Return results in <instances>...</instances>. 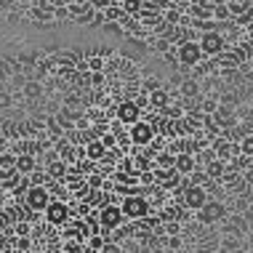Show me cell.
Here are the masks:
<instances>
[{
    "label": "cell",
    "instance_id": "484cf974",
    "mask_svg": "<svg viewBox=\"0 0 253 253\" xmlns=\"http://www.w3.org/2000/svg\"><path fill=\"white\" fill-rule=\"evenodd\" d=\"M240 152L245 157H253V136H243L240 139Z\"/></svg>",
    "mask_w": 253,
    "mask_h": 253
},
{
    "label": "cell",
    "instance_id": "f35d334b",
    "mask_svg": "<svg viewBox=\"0 0 253 253\" xmlns=\"http://www.w3.org/2000/svg\"><path fill=\"white\" fill-rule=\"evenodd\" d=\"M88 184L91 187H101V176H88Z\"/></svg>",
    "mask_w": 253,
    "mask_h": 253
},
{
    "label": "cell",
    "instance_id": "83f0119b",
    "mask_svg": "<svg viewBox=\"0 0 253 253\" xmlns=\"http://www.w3.org/2000/svg\"><path fill=\"white\" fill-rule=\"evenodd\" d=\"M160 85H163V83H160L157 78H147V80H144V93H152L155 88H160Z\"/></svg>",
    "mask_w": 253,
    "mask_h": 253
},
{
    "label": "cell",
    "instance_id": "836d02e7",
    "mask_svg": "<svg viewBox=\"0 0 253 253\" xmlns=\"http://www.w3.org/2000/svg\"><path fill=\"white\" fill-rule=\"evenodd\" d=\"M16 248H19V251H30V248H32V243L27 240V237H19V240H16Z\"/></svg>",
    "mask_w": 253,
    "mask_h": 253
},
{
    "label": "cell",
    "instance_id": "ab89813d",
    "mask_svg": "<svg viewBox=\"0 0 253 253\" xmlns=\"http://www.w3.org/2000/svg\"><path fill=\"white\" fill-rule=\"evenodd\" d=\"M48 181V176H35V179H32V184H45Z\"/></svg>",
    "mask_w": 253,
    "mask_h": 253
},
{
    "label": "cell",
    "instance_id": "30bf717a",
    "mask_svg": "<svg viewBox=\"0 0 253 253\" xmlns=\"http://www.w3.org/2000/svg\"><path fill=\"white\" fill-rule=\"evenodd\" d=\"M139 118H141V107L136 101H120L118 104V120L123 126H133Z\"/></svg>",
    "mask_w": 253,
    "mask_h": 253
},
{
    "label": "cell",
    "instance_id": "f546056e",
    "mask_svg": "<svg viewBox=\"0 0 253 253\" xmlns=\"http://www.w3.org/2000/svg\"><path fill=\"white\" fill-rule=\"evenodd\" d=\"M104 32H109V35H123V30L118 27V22H104Z\"/></svg>",
    "mask_w": 253,
    "mask_h": 253
},
{
    "label": "cell",
    "instance_id": "74e56055",
    "mask_svg": "<svg viewBox=\"0 0 253 253\" xmlns=\"http://www.w3.org/2000/svg\"><path fill=\"white\" fill-rule=\"evenodd\" d=\"M166 19H168V22H170V24H176V22H179V19H181V16H179V11H170V13H168V16H166Z\"/></svg>",
    "mask_w": 253,
    "mask_h": 253
},
{
    "label": "cell",
    "instance_id": "2e32d148",
    "mask_svg": "<svg viewBox=\"0 0 253 253\" xmlns=\"http://www.w3.org/2000/svg\"><path fill=\"white\" fill-rule=\"evenodd\" d=\"M224 173H227V170H224L221 157H211V160L205 163V176H208V179H221Z\"/></svg>",
    "mask_w": 253,
    "mask_h": 253
},
{
    "label": "cell",
    "instance_id": "277c9868",
    "mask_svg": "<svg viewBox=\"0 0 253 253\" xmlns=\"http://www.w3.org/2000/svg\"><path fill=\"white\" fill-rule=\"evenodd\" d=\"M120 208H123V213H126L128 221H141V218H147V213H149V203L141 195H128Z\"/></svg>",
    "mask_w": 253,
    "mask_h": 253
},
{
    "label": "cell",
    "instance_id": "9c48e42d",
    "mask_svg": "<svg viewBox=\"0 0 253 253\" xmlns=\"http://www.w3.org/2000/svg\"><path fill=\"white\" fill-rule=\"evenodd\" d=\"M200 48H203V56H218V53L224 51V38H221V32H216V30H208V32H203V38H200Z\"/></svg>",
    "mask_w": 253,
    "mask_h": 253
},
{
    "label": "cell",
    "instance_id": "d6986e66",
    "mask_svg": "<svg viewBox=\"0 0 253 253\" xmlns=\"http://www.w3.org/2000/svg\"><path fill=\"white\" fill-rule=\"evenodd\" d=\"M227 8H229V16H243L245 11H251L253 5L248 3V0H227Z\"/></svg>",
    "mask_w": 253,
    "mask_h": 253
},
{
    "label": "cell",
    "instance_id": "7c38bea8",
    "mask_svg": "<svg viewBox=\"0 0 253 253\" xmlns=\"http://www.w3.org/2000/svg\"><path fill=\"white\" fill-rule=\"evenodd\" d=\"M179 176L181 173L176 168H157L155 170V181L160 184L163 189H166V187H176V184H179Z\"/></svg>",
    "mask_w": 253,
    "mask_h": 253
},
{
    "label": "cell",
    "instance_id": "4fadbf2b",
    "mask_svg": "<svg viewBox=\"0 0 253 253\" xmlns=\"http://www.w3.org/2000/svg\"><path fill=\"white\" fill-rule=\"evenodd\" d=\"M195 155L192 152H179L176 155V170H179L181 176H189V173H195Z\"/></svg>",
    "mask_w": 253,
    "mask_h": 253
},
{
    "label": "cell",
    "instance_id": "60d3db41",
    "mask_svg": "<svg viewBox=\"0 0 253 253\" xmlns=\"http://www.w3.org/2000/svg\"><path fill=\"white\" fill-rule=\"evenodd\" d=\"M91 70H96V72L101 70V61H99V59H93V61H91Z\"/></svg>",
    "mask_w": 253,
    "mask_h": 253
},
{
    "label": "cell",
    "instance_id": "f1b7e54d",
    "mask_svg": "<svg viewBox=\"0 0 253 253\" xmlns=\"http://www.w3.org/2000/svg\"><path fill=\"white\" fill-rule=\"evenodd\" d=\"M213 13L218 19H229V8H227V3H218V5H213Z\"/></svg>",
    "mask_w": 253,
    "mask_h": 253
},
{
    "label": "cell",
    "instance_id": "8fae6325",
    "mask_svg": "<svg viewBox=\"0 0 253 253\" xmlns=\"http://www.w3.org/2000/svg\"><path fill=\"white\" fill-rule=\"evenodd\" d=\"M213 123L216 126H224V128H232L237 123V112L229 104H221V107L213 109Z\"/></svg>",
    "mask_w": 253,
    "mask_h": 253
},
{
    "label": "cell",
    "instance_id": "4316f807",
    "mask_svg": "<svg viewBox=\"0 0 253 253\" xmlns=\"http://www.w3.org/2000/svg\"><path fill=\"white\" fill-rule=\"evenodd\" d=\"M166 248H170V251H181L184 243H181L176 235H170V237H166Z\"/></svg>",
    "mask_w": 253,
    "mask_h": 253
},
{
    "label": "cell",
    "instance_id": "7402d4cb",
    "mask_svg": "<svg viewBox=\"0 0 253 253\" xmlns=\"http://www.w3.org/2000/svg\"><path fill=\"white\" fill-rule=\"evenodd\" d=\"M64 173H67V163L64 160H61V163H51V166H48V176H51V179H61Z\"/></svg>",
    "mask_w": 253,
    "mask_h": 253
},
{
    "label": "cell",
    "instance_id": "8d00e7d4",
    "mask_svg": "<svg viewBox=\"0 0 253 253\" xmlns=\"http://www.w3.org/2000/svg\"><path fill=\"white\" fill-rule=\"evenodd\" d=\"M8 104H11V96H8V93H0V109L8 107Z\"/></svg>",
    "mask_w": 253,
    "mask_h": 253
},
{
    "label": "cell",
    "instance_id": "e575fe53",
    "mask_svg": "<svg viewBox=\"0 0 253 253\" xmlns=\"http://www.w3.org/2000/svg\"><path fill=\"white\" fill-rule=\"evenodd\" d=\"M83 248H85L83 240H80V243H67V245H64V251H83Z\"/></svg>",
    "mask_w": 253,
    "mask_h": 253
},
{
    "label": "cell",
    "instance_id": "4dcf8cb0",
    "mask_svg": "<svg viewBox=\"0 0 253 253\" xmlns=\"http://www.w3.org/2000/svg\"><path fill=\"white\" fill-rule=\"evenodd\" d=\"M24 93H27V96L35 99L38 93H40V85H38V83H27V85H24Z\"/></svg>",
    "mask_w": 253,
    "mask_h": 253
},
{
    "label": "cell",
    "instance_id": "1f68e13d",
    "mask_svg": "<svg viewBox=\"0 0 253 253\" xmlns=\"http://www.w3.org/2000/svg\"><path fill=\"white\" fill-rule=\"evenodd\" d=\"M181 93H184V96H195V93H197V83H189V80H187L184 88H181Z\"/></svg>",
    "mask_w": 253,
    "mask_h": 253
},
{
    "label": "cell",
    "instance_id": "d590c367",
    "mask_svg": "<svg viewBox=\"0 0 253 253\" xmlns=\"http://www.w3.org/2000/svg\"><path fill=\"white\" fill-rule=\"evenodd\" d=\"M101 141H104V147H115V133H104Z\"/></svg>",
    "mask_w": 253,
    "mask_h": 253
},
{
    "label": "cell",
    "instance_id": "603a6c76",
    "mask_svg": "<svg viewBox=\"0 0 253 253\" xmlns=\"http://www.w3.org/2000/svg\"><path fill=\"white\" fill-rule=\"evenodd\" d=\"M144 8V0H123V11L126 13H141Z\"/></svg>",
    "mask_w": 253,
    "mask_h": 253
},
{
    "label": "cell",
    "instance_id": "cb8c5ba5",
    "mask_svg": "<svg viewBox=\"0 0 253 253\" xmlns=\"http://www.w3.org/2000/svg\"><path fill=\"white\" fill-rule=\"evenodd\" d=\"M104 243L107 240L99 235V232H93V235L88 237V248H91V251H104Z\"/></svg>",
    "mask_w": 253,
    "mask_h": 253
},
{
    "label": "cell",
    "instance_id": "52a82bcc",
    "mask_svg": "<svg viewBox=\"0 0 253 253\" xmlns=\"http://www.w3.org/2000/svg\"><path fill=\"white\" fill-rule=\"evenodd\" d=\"M43 213H45V218H48V224H53V227H61V224L70 221L72 208H70L67 203H61V200H51L48 208H45Z\"/></svg>",
    "mask_w": 253,
    "mask_h": 253
},
{
    "label": "cell",
    "instance_id": "3957f363",
    "mask_svg": "<svg viewBox=\"0 0 253 253\" xmlns=\"http://www.w3.org/2000/svg\"><path fill=\"white\" fill-rule=\"evenodd\" d=\"M24 203L30 211H45L51 203V192L45 184H30L27 187V195H24Z\"/></svg>",
    "mask_w": 253,
    "mask_h": 253
},
{
    "label": "cell",
    "instance_id": "d4e9b609",
    "mask_svg": "<svg viewBox=\"0 0 253 253\" xmlns=\"http://www.w3.org/2000/svg\"><path fill=\"white\" fill-rule=\"evenodd\" d=\"M157 166H160V168H176V155L160 152V155H157Z\"/></svg>",
    "mask_w": 253,
    "mask_h": 253
},
{
    "label": "cell",
    "instance_id": "5bb4252c",
    "mask_svg": "<svg viewBox=\"0 0 253 253\" xmlns=\"http://www.w3.org/2000/svg\"><path fill=\"white\" fill-rule=\"evenodd\" d=\"M85 157H88V160H93V163L104 160V157H107L104 141H101V139H91V144H88V149H85Z\"/></svg>",
    "mask_w": 253,
    "mask_h": 253
},
{
    "label": "cell",
    "instance_id": "44dd1931",
    "mask_svg": "<svg viewBox=\"0 0 253 253\" xmlns=\"http://www.w3.org/2000/svg\"><path fill=\"white\" fill-rule=\"evenodd\" d=\"M237 237H240V235H232V232H229V235L221 240V245H218V248H221V251H240L243 245H240V240H237Z\"/></svg>",
    "mask_w": 253,
    "mask_h": 253
},
{
    "label": "cell",
    "instance_id": "6da1fadb",
    "mask_svg": "<svg viewBox=\"0 0 253 253\" xmlns=\"http://www.w3.org/2000/svg\"><path fill=\"white\" fill-rule=\"evenodd\" d=\"M224 216H227V205L218 200H208L203 208H197V221L203 227H213V224H221Z\"/></svg>",
    "mask_w": 253,
    "mask_h": 253
},
{
    "label": "cell",
    "instance_id": "b9f144b4",
    "mask_svg": "<svg viewBox=\"0 0 253 253\" xmlns=\"http://www.w3.org/2000/svg\"><path fill=\"white\" fill-rule=\"evenodd\" d=\"M248 3H251V5H253V0H248Z\"/></svg>",
    "mask_w": 253,
    "mask_h": 253
},
{
    "label": "cell",
    "instance_id": "e0dca14e",
    "mask_svg": "<svg viewBox=\"0 0 253 253\" xmlns=\"http://www.w3.org/2000/svg\"><path fill=\"white\" fill-rule=\"evenodd\" d=\"M149 104L163 112V109L168 107V88H163V85H160V88H155V91L149 93Z\"/></svg>",
    "mask_w": 253,
    "mask_h": 253
},
{
    "label": "cell",
    "instance_id": "5b68a950",
    "mask_svg": "<svg viewBox=\"0 0 253 253\" xmlns=\"http://www.w3.org/2000/svg\"><path fill=\"white\" fill-rule=\"evenodd\" d=\"M155 123H149V120H136L133 126H131V141L136 147H147V144H152L155 141Z\"/></svg>",
    "mask_w": 253,
    "mask_h": 253
},
{
    "label": "cell",
    "instance_id": "9a60e30c",
    "mask_svg": "<svg viewBox=\"0 0 253 253\" xmlns=\"http://www.w3.org/2000/svg\"><path fill=\"white\" fill-rule=\"evenodd\" d=\"M213 152H216V157H221V160L227 163L229 157H235V155H237V147L232 144L229 139H218V141H216V147H213Z\"/></svg>",
    "mask_w": 253,
    "mask_h": 253
},
{
    "label": "cell",
    "instance_id": "ba28073f",
    "mask_svg": "<svg viewBox=\"0 0 253 253\" xmlns=\"http://www.w3.org/2000/svg\"><path fill=\"white\" fill-rule=\"evenodd\" d=\"M99 221H101V229H118L126 221V213H123L120 205H101Z\"/></svg>",
    "mask_w": 253,
    "mask_h": 253
},
{
    "label": "cell",
    "instance_id": "ac0fdd59",
    "mask_svg": "<svg viewBox=\"0 0 253 253\" xmlns=\"http://www.w3.org/2000/svg\"><path fill=\"white\" fill-rule=\"evenodd\" d=\"M35 166H38V160L32 155H16V170L22 176H30L35 170Z\"/></svg>",
    "mask_w": 253,
    "mask_h": 253
},
{
    "label": "cell",
    "instance_id": "ffe728a7",
    "mask_svg": "<svg viewBox=\"0 0 253 253\" xmlns=\"http://www.w3.org/2000/svg\"><path fill=\"white\" fill-rule=\"evenodd\" d=\"M126 16V11H123V5H115V3H109L107 8H104V22H118V19Z\"/></svg>",
    "mask_w": 253,
    "mask_h": 253
},
{
    "label": "cell",
    "instance_id": "d6a6232c",
    "mask_svg": "<svg viewBox=\"0 0 253 253\" xmlns=\"http://www.w3.org/2000/svg\"><path fill=\"white\" fill-rule=\"evenodd\" d=\"M109 3H115V0H91V5H93V8H96V11H104Z\"/></svg>",
    "mask_w": 253,
    "mask_h": 253
},
{
    "label": "cell",
    "instance_id": "8992f818",
    "mask_svg": "<svg viewBox=\"0 0 253 253\" xmlns=\"http://www.w3.org/2000/svg\"><path fill=\"white\" fill-rule=\"evenodd\" d=\"M208 200H211V197H208V189H205L203 184H192V181H189L187 187H184V205H187L189 211L203 208Z\"/></svg>",
    "mask_w": 253,
    "mask_h": 253
},
{
    "label": "cell",
    "instance_id": "7a4b0ae2",
    "mask_svg": "<svg viewBox=\"0 0 253 253\" xmlns=\"http://www.w3.org/2000/svg\"><path fill=\"white\" fill-rule=\"evenodd\" d=\"M176 59H179L181 67H197L203 59L200 40H181L179 48H176Z\"/></svg>",
    "mask_w": 253,
    "mask_h": 253
}]
</instances>
